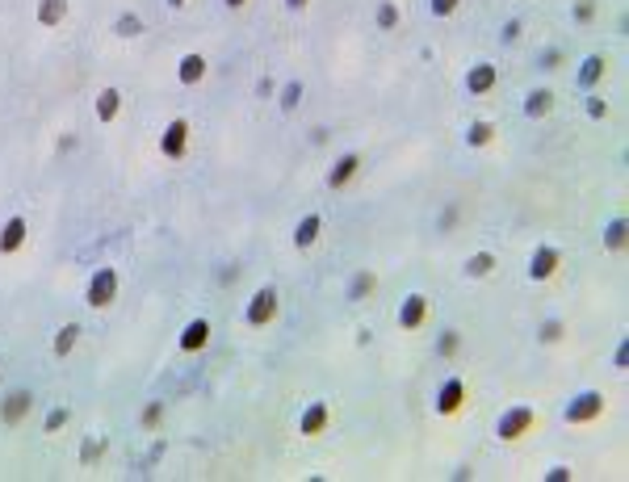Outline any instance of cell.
<instances>
[{"instance_id":"1","label":"cell","mask_w":629,"mask_h":482,"mask_svg":"<svg viewBox=\"0 0 629 482\" xmlns=\"http://www.w3.org/2000/svg\"><path fill=\"white\" fill-rule=\"evenodd\" d=\"M533 424H537V411H533V407H512V411L499 420V437L503 440H520Z\"/></svg>"},{"instance_id":"2","label":"cell","mask_w":629,"mask_h":482,"mask_svg":"<svg viewBox=\"0 0 629 482\" xmlns=\"http://www.w3.org/2000/svg\"><path fill=\"white\" fill-rule=\"evenodd\" d=\"M114 294H118V273L114 268H97V277L89 281V307H109L114 302Z\"/></svg>"},{"instance_id":"3","label":"cell","mask_w":629,"mask_h":482,"mask_svg":"<svg viewBox=\"0 0 629 482\" xmlns=\"http://www.w3.org/2000/svg\"><path fill=\"white\" fill-rule=\"evenodd\" d=\"M596 415H604V395H596V390L584 395V398H575V402L567 407V420H571V424H591Z\"/></svg>"},{"instance_id":"4","label":"cell","mask_w":629,"mask_h":482,"mask_svg":"<svg viewBox=\"0 0 629 482\" xmlns=\"http://www.w3.org/2000/svg\"><path fill=\"white\" fill-rule=\"evenodd\" d=\"M273 314H277V294H273V290H261V294L252 298V307H248V323H252V327H265Z\"/></svg>"},{"instance_id":"5","label":"cell","mask_w":629,"mask_h":482,"mask_svg":"<svg viewBox=\"0 0 629 482\" xmlns=\"http://www.w3.org/2000/svg\"><path fill=\"white\" fill-rule=\"evenodd\" d=\"M185 143H189V122L185 118H177L168 131H164V138H160V147H164V155H185Z\"/></svg>"},{"instance_id":"6","label":"cell","mask_w":629,"mask_h":482,"mask_svg":"<svg viewBox=\"0 0 629 482\" xmlns=\"http://www.w3.org/2000/svg\"><path fill=\"white\" fill-rule=\"evenodd\" d=\"M424 314H428V298H424V294H411L403 302V310H399V327L415 332V327L424 323Z\"/></svg>"},{"instance_id":"7","label":"cell","mask_w":629,"mask_h":482,"mask_svg":"<svg viewBox=\"0 0 629 482\" xmlns=\"http://www.w3.org/2000/svg\"><path fill=\"white\" fill-rule=\"evenodd\" d=\"M461 398H466V382H461V378H449L445 390H441V398H437V411H441V415H457Z\"/></svg>"},{"instance_id":"8","label":"cell","mask_w":629,"mask_h":482,"mask_svg":"<svg viewBox=\"0 0 629 482\" xmlns=\"http://www.w3.org/2000/svg\"><path fill=\"white\" fill-rule=\"evenodd\" d=\"M30 407H34V398L26 395V390H13V395L4 398V407H0V420L4 424H17V420H26Z\"/></svg>"},{"instance_id":"9","label":"cell","mask_w":629,"mask_h":482,"mask_svg":"<svg viewBox=\"0 0 629 482\" xmlns=\"http://www.w3.org/2000/svg\"><path fill=\"white\" fill-rule=\"evenodd\" d=\"M554 268H558V252H554V248H537L533 261H529V277H533V281H545V277H554Z\"/></svg>"},{"instance_id":"10","label":"cell","mask_w":629,"mask_h":482,"mask_svg":"<svg viewBox=\"0 0 629 482\" xmlns=\"http://www.w3.org/2000/svg\"><path fill=\"white\" fill-rule=\"evenodd\" d=\"M206 344H210V323H206V319H193V323L185 327V336H180V349L197 352V349H206Z\"/></svg>"},{"instance_id":"11","label":"cell","mask_w":629,"mask_h":482,"mask_svg":"<svg viewBox=\"0 0 629 482\" xmlns=\"http://www.w3.org/2000/svg\"><path fill=\"white\" fill-rule=\"evenodd\" d=\"M357 168H361V155H344L336 168H332V176H327V185L332 189H340V185H349L353 176H357Z\"/></svg>"},{"instance_id":"12","label":"cell","mask_w":629,"mask_h":482,"mask_svg":"<svg viewBox=\"0 0 629 482\" xmlns=\"http://www.w3.org/2000/svg\"><path fill=\"white\" fill-rule=\"evenodd\" d=\"M26 243V219H9L4 235H0V252H17Z\"/></svg>"},{"instance_id":"13","label":"cell","mask_w":629,"mask_h":482,"mask_svg":"<svg viewBox=\"0 0 629 482\" xmlns=\"http://www.w3.org/2000/svg\"><path fill=\"white\" fill-rule=\"evenodd\" d=\"M491 84H495V67H491V63L470 67V76H466V88H470V92H487Z\"/></svg>"},{"instance_id":"14","label":"cell","mask_w":629,"mask_h":482,"mask_svg":"<svg viewBox=\"0 0 629 482\" xmlns=\"http://www.w3.org/2000/svg\"><path fill=\"white\" fill-rule=\"evenodd\" d=\"M206 76V59L202 55H185L180 59V84H197Z\"/></svg>"},{"instance_id":"15","label":"cell","mask_w":629,"mask_h":482,"mask_svg":"<svg viewBox=\"0 0 629 482\" xmlns=\"http://www.w3.org/2000/svg\"><path fill=\"white\" fill-rule=\"evenodd\" d=\"M549 105H554V92H549V88H537V92H529L525 114H529V118H541V114H549Z\"/></svg>"},{"instance_id":"16","label":"cell","mask_w":629,"mask_h":482,"mask_svg":"<svg viewBox=\"0 0 629 482\" xmlns=\"http://www.w3.org/2000/svg\"><path fill=\"white\" fill-rule=\"evenodd\" d=\"M314 239H319V214H307V219L298 222V231H294V243L298 248H311Z\"/></svg>"},{"instance_id":"17","label":"cell","mask_w":629,"mask_h":482,"mask_svg":"<svg viewBox=\"0 0 629 482\" xmlns=\"http://www.w3.org/2000/svg\"><path fill=\"white\" fill-rule=\"evenodd\" d=\"M63 17H67V0H43V9H38L43 26H59Z\"/></svg>"},{"instance_id":"18","label":"cell","mask_w":629,"mask_h":482,"mask_svg":"<svg viewBox=\"0 0 629 482\" xmlns=\"http://www.w3.org/2000/svg\"><path fill=\"white\" fill-rule=\"evenodd\" d=\"M323 424H327V407H323V402H314L311 411L302 415V437H314V432H323Z\"/></svg>"},{"instance_id":"19","label":"cell","mask_w":629,"mask_h":482,"mask_svg":"<svg viewBox=\"0 0 629 482\" xmlns=\"http://www.w3.org/2000/svg\"><path fill=\"white\" fill-rule=\"evenodd\" d=\"M118 101H122V97H118V88H105V92L97 97V118H101V122H109V118L118 114Z\"/></svg>"},{"instance_id":"20","label":"cell","mask_w":629,"mask_h":482,"mask_svg":"<svg viewBox=\"0 0 629 482\" xmlns=\"http://www.w3.org/2000/svg\"><path fill=\"white\" fill-rule=\"evenodd\" d=\"M491 268H495V256H491V252H478V256H470V261H466V277H487Z\"/></svg>"},{"instance_id":"21","label":"cell","mask_w":629,"mask_h":482,"mask_svg":"<svg viewBox=\"0 0 629 482\" xmlns=\"http://www.w3.org/2000/svg\"><path fill=\"white\" fill-rule=\"evenodd\" d=\"M76 336H80V327H76V323H67V327L55 336V352H59V356H67V352L76 349Z\"/></svg>"},{"instance_id":"22","label":"cell","mask_w":629,"mask_h":482,"mask_svg":"<svg viewBox=\"0 0 629 482\" xmlns=\"http://www.w3.org/2000/svg\"><path fill=\"white\" fill-rule=\"evenodd\" d=\"M604 243H608L613 252H621V248H625V219H613V222H608V235H604Z\"/></svg>"},{"instance_id":"23","label":"cell","mask_w":629,"mask_h":482,"mask_svg":"<svg viewBox=\"0 0 629 482\" xmlns=\"http://www.w3.org/2000/svg\"><path fill=\"white\" fill-rule=\"evenodd\" d=\"M604 67H608V63H604L600 55H591V59L584 63V72H579V80H584V84H596V80L604 76Z\"/></svg>"},{"instance_id":"24","label":"cell","mask_w":629,"mask_h":482,"mask_svg":"<svg viewBox=\"0 0 629 482\" xmlns=\"http://www.w3.org/2000/svg\"><path fill=\"white\" fill-rule=\"evenodd\" d=\"M373 285H378V277H373V273H361L357 281H353V294H349V298H353V302H361L365 294H373Z\"/></svg>"},{"instance_id":"25","label":"cell","mask_w":629,"mask_h":482,"mask_svg":"<svg viewBox=\"0 0 629 482\" xmlns=\"http://www.w3.org/2000/svg\"><path fill=\"white\" fill-rule=\"evenodd\" d=\"M491 122H474V126H470V134H466V138H470V147H483V143H491Z\"/></svg>"},{"instance_id":"26","label":"cell","mask_w":629,"mask_h":482,"mask_svg":"<svg viewBox=\"0 0 629 482\" xmlns=\"http://www.w3.org/2000/svg\"><path fill=\"white\" fill-rule=\"evenodd\" d=\"M135 34H143V21L131 17V13H126V17H118V38H135Z\"/></svg>"},{"instance_id":"27","label":"cell","mask_w":629,"mask_h":482,"mask_svg":"<svg viewBox=\"0 0 629 482\" xmlns=\"http://www.w3.org/2000/svg\"><path fill=\"white\" fill-rule=\"evenodd\" d=\"M395 21H399V9H395V4H382V9H378V26H382V30H395Z\"/></svg>"},{"instance_id":"28","label":"cell","mask_w":629,"mask_h":482,"mask_svg":"<svg viewBox=\"0 0 629 482\" xmlns=\"http://www.w3.org/2000/svg\"><path fill=\"white\" fill-rule=\"evenodd\" d=\"M160 420H164V407H160V402H151V407L143 411V424H147V428H155Z\"/></svg>"},{"instance_id":"29","label":"cell","mask_w":629,"mask_h":482,"mask_svg":"<svg viewBox=\"0 0 629 482\" xmlns=\"http://www.w3.org/2000/svg\"><path fill=\"white\" fill-rule=\"evenodd\" d=\"M298 97H302V84H290V88H285V97H281V109H294V105H298Z\"/></svg>"},{"instance_id":"30","label":"cell","mask_w":629,"mask_h":482,"mask_svg":"<svg viewBox=\"0 0 629 482\" xmlns=\"http://www.w3.org/2000/svg\"><path fill=\"white\" fill-rule=\"evenodd\" d=\"M101 453H105V440H89V444H84V461H97Z\"/></svg>"},{"instance_id":"31","label":"cell","mask_w":629,"mask_h":482,"mask_svg":"<svg viewBox=\"0 0 629 482\" xmlns=\"http://www.w3.org/2000/svg\"><path fill=\"white\" fill-rule=\"evenodd\" d=\"M558 336H562V323H545V327H541V340H545V344H554Z\"/></svg>"},{"instance_id":"32","label":"cell","mask_w":629,"mask_h":482,"mask_svg":"<svg viewBox=\"0 0 629 482\" xmlns=\"http://www.w3.org/2000/svg\"><path fill=\"white\" fill-rule=\"evenodd\" d=\"M63 420H67V411H63V407H59V411H50V415H46V432L63 428Z\"/></svg>"},{"instance_id":"33","label":"cell","mask_w":629,"mask_h":482,"mask_svg":"<svg viewBox=\"0 0 629 482\" xmlns=\"http://www.w3.org/2000/svg\"><path fill=\"white\" fill-rule=\"evenodd\" d=\"M453 9H457V0H432V13L437 17H449Z\"/></svg>"},{"instance_id":"34","label":"cell","mask_w":629,"mask_h":482,"mask_svg":"<svg viewBox=\"0 0 629 482\" xmlns=\"http://www.w3.org/2000/svg\"><path fill=\"white\" fill-rule=\"evenodd\" d=\"M457 352V332H445V340H441V356H453Z\"/></svg>"},{"instance_id":"35","label":"cell","mask_w":629,"mask_h":482,"mask_svg":"<svg viewBox=\"0 0 629 482\" xmlns=\"http://www.w3.org/2000/svg\"><path fill=\"white\" fill-rule=\"evenodd\" d=\"M587 114H591V118H604V114H608V105H604L600 97H591V101H587Z\"/></svg>"},{"instance_id":"36","label":"cell","mask_w":629,"mask_h":482,"mask_svg":"<svg viewBox=\"0 0 629 482\" xmlns=\"http://www.w3.org/2000/svg\"><path fill=\"white\" fill-rule=\"evenodd\" d=\"M591 13H596V4H591V0H579V9H575V17H579V21H587Z\"/></svg>"},{"instance_id":"37","label":"cell","mask_w":629,"mask_h":482,"mask_svg":"<svg viewBox=\"0 0 629 482\" xmlns=\"http://www.w3.org/2000/svg\"><path fill=\"white\" fill-rule=\"evenodd\" d=\"M503 38H508V43H516V38H520V26H516V21H508V30H503Z\"/></svg>"},{"instance_id":"38","label":"cell","mask_w":629,"mask_h":482,"mask_svg":"<svg viewBox=\"0 0 629 482\" xmlns=\"http://www.w3.org/2000/svg\"><path fill=\"white\" fill-rule=\"evenodd\" d=\"M226 4H231V9H244V4H248V0H226Z\"/></svg>"},{"instance_id":"39","label":"cell","mask_w":629,"mask_h":482,"mask_svg":"<svg viewBox=\"0 0 629 482\" xmlns=\"http://www.w3.org/2000/svg\"><path fill=\"white\" fill-rule=\"evenodd\" d=\"M285 4H290V9H302V4H307V0H285Z\"/></svg>"},{"instance_id":"40","label":"cell","mask_w":629,"mask_h":482,"mask_svg":"<svg viewBox=\"0 0 629 482\" xmlns=\"http://www.w3.org/2000/svg\"><path fill=\"white\" fill-rule=\"evenodd\" d=\"M168 4H177V9H180V4H185V0H168Z\"/></svg>"}]
</instances>
